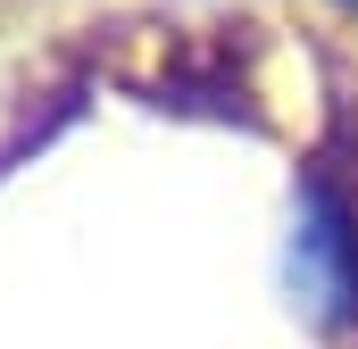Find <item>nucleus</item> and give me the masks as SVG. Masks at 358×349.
<instances>
[{"label":"nucleus","mask_w":358,"mask_h":349,"mask_svg":"<svg viewBox=\"0 0 358 349\" xmlns=\"http://www.w3.org/2000/svg\"><path fill=\"white\" fill-rule=\"evenodd\" d=\"M283 283H292L300 316L325 325V333L358 316V216H350V200H342L325 174L300 183L292 242H283Z\"/></svg>","instance_id":"nucleus-1"},{"label":"nucleus","mask_w":358,"mask_h":349,"mask_svg":"<svg viewBox=\"0 0 358 349\" xmlns=\"http://www.w3.org/2000/svg\"><path fill=\"white\" fill-rule=\"evenodd\" d=\"M342 8H358V0H342Z\"/></svg>","instance_id":"nucleus-2"}]
</instances>
